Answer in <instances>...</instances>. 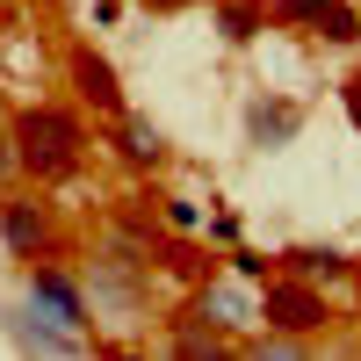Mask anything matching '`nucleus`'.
I'll use <instances>...</instances> for the list:
<instances>
[{"label":"nucleus","instance_id":"nucleus-1","mask_svg":"<svg viewBox=\"0 0 361 361\" xmlns=\"http://www.w3.org/2000/svg\"><path fill=\"white\" fill-rule=\"evenodd\" d=\"M15 159H22L29 173H44V180L73 173V166H80V123H73L66 109H22V123H15Z\"/></svg>","mask_w":361,"mask_h":361},{"label":"nucleus","instance_id":"nucleus-2","mask_svg":"<svg viewBox=\"0 0 361 361\" xmlns=\"http://www.w3.org/2000/svg\"><path fill=\"white\" fill-rule=\"evenodd\" d=\"M260 318L282 325V333H318V325H325V296H318L311 282H267Z\"/></svg>","mask_w":361,"mask_h":361},{"label":"nucleus","instance_id":"nucleus-3","mask_svg":"<svg viewBox=\"0 0 361 361\" xmlns=\"http://www.w3.org/2000/svg\"><path fill=\"white\" fill-rule=\"evenodd\" d=\"M275 15L296 22V29H311V37H325V44H354L361 37V22H354L347 0H282Z\"/></svg>","mask_w":361,"mask_h":361},{"label":"nucleus","instance_id":"nucleus-4","mask_svg":"<svg viewBox=\"0 0 361 361\" xmlns=\"http://www.w3.org/2000/svg\"><path fill=\"white\" fill-rule=\"evenodd\" d=\"M29 304H37L51 325H66V333H80V325H87V304H80V289H73L66 275H51V267H37V275H29Z\"/></svg>","mask_w":361,"mask_h":361},{"label":"nucleus","instance_id":"nucleus-5","mask_svg":"<svg viewBox=\"0 0 361 361\" xmlns=\"http://www.w3.org/2000/svg\"><path fill=\"white\" fill-rule=\"evenodd\" d=\"M73 87H80V94L94 102L102 116H116V109H123V87H116L109 58H94V51H80V58H73Z\"/></svg>","mask_w":361,"mask_h":361},{"label":"nucleus","instance_id":"nucleus-6","mask_svg":"<svg viewBox=\"0 0 361 361\" xmlns=\"http://www.w3.org/2000/svg\"><path fill=\"white\" fill-rule=\"evenodd\" d=\"M0 231H8V246L29 260V253L44 246V209L37 202H8V209H0Z\"/></svg>","mask_w":361,"mask_h":361},{"label":"nucleus","instance_id":"nucleus-7","mask_svg":"<svg viewBox=\"0 0 361 361\" xmlns=\"http://www.w3.org/2000/svg\"><path fill=\"white\" fill-rule=\"evenodd\" d=\"M202 318H217V325H231V333H238V325H253V304H246V296H238V289H202Z\"/></svg>","mask_w":361,"mask_h":361},{"label":"nucleus","instance_id":"nucleus-8","mask_svg":"<svg viewBox=\"0 0 361 361\" xmlns=\"http://www.w3.org/2000/svg\"><path fill=\"white\" fill-rule=\"evenodd\" d=\"M159 152H166V145H159V130L130 116V123H123V159H130V166H159Z\"/></svg>","mask_w":361,"mask_h":361},{"label":"nucleus","instance_id":"nucleus-9","mask_svg":"<svg viewBox=\"0 0 361 361\" xmlns=\"http://www.w3.org/2000/svg\"><path fill=\"white\" fill-rule=\"evenodd\" d=\"M289 130H296V109H289V102H260V109H253V137H260V145H282Z\"/></svg>","mask_w":361,"mask_h":361},{"label":"nucleus","instance_id":"nucleus-10","mask_svg":"<svg viewBox=\"0 0 361 361\" xmlns=\"http://www.w3.org/2000/svg\"><path fill=\"white\" fill-rule=\"evenodd\" d=\"M260 22H267L260 0H231V8H224V37H231V44H246V37H260Z\"/></svg>","mask_w":361,"mask_h":361},{"label":"nucleus","instance_id":"nucleus-11","mask_svg":"<svg viewBox=\"0 0 361 361\" xmlns=\"http://www.w3.org/2000/svg\"><path fill=\"white\" fill-rule=\"evenodd\" d=\"M289 267H296V275H340V253H289Z\"/></svg>","mask_w":361,"mask_h":361},{"label":"nucleus","instance_id":"nucleus-12","mask_svg":"<svg viewBox=\"0 0 361 361\" xmlns=\"http://www.w3.org/2000/svg\"><path fill=\"white\" fill-rule=\"evenodd\" d=\"M231 267H238L246 282H260V275H267V260H260V253H231Z\"/></svg>","mask_w":361,"mask_h":361},{"label":"nucleus","instance_id":"nucleus-13","mask_svg":"<svg viewBox=\"0 0 361 361\" xmlns=\"http://www.w3.org/2000/svg\"><path fill=\"white\" fill-rule=\"evenodd\" d=\"M347 116H354V123H361V73L347 80Z\"/></svg>","mask_w":361,"mask_h":361},{"label":"nucleus","instance_id":"nucleus-14","mask_svg":"<svg viewBox=\"0 0 361 361\" xmlns=\"http://www.w3.org/2000/svg\"><path fill=\"white\" fill-rule=\"evenodd\" d=\"M152 8H188V0H152Z\"/></svg>","mask_w":361,"mask_h":361}]
</instances>
